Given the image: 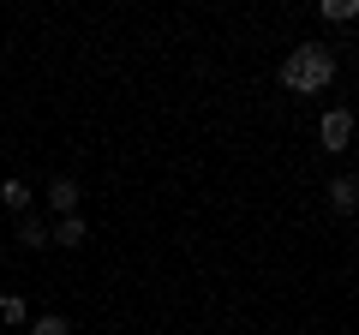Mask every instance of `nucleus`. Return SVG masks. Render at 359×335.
<instances>
[{
	"label": "nucleus",
	"instance_id": "39448f33",
	"mask_svg": "<svg viewBox=\"0 0 359 335\" xmlns=\"http://www.w3.org/2000/svg\"><path fill=\"white\" fill-rule=\"evenodd\" d=\"M18 245H25V252L54 245V240H48V221H42V216H18Z\"/></svg>",
	"mask_w": 359,
	"mask_h": 335
},
{
	"label": "nucleus",
	"instance_id": "f03ea898",
	"mask_svg": "<svg viewBox=\"0 0 359 335\" xmlns=\"http://www.w3.org/2000/svg\"><path fill=\"white\" fill-rule=\"evenodd\" d=\"M318 144L323 150H347V144H353V114H347V108H330V114L318 120Z\"/></svg>",
	"mask_w": 359,
	"mask_h": 335
},
{
	"label": "nucleus",
	"instance_id": "6e6552de",
	"mask_svg": "<svg viewBox=\"0 0 359 335\" xmlns=\"http://www.w3.org/2000/svg\"><path fill=\"white\" fill-rule=\"evenodd\" d=\"M318 13L330 18V25H353V18H359V0H323Z\"/></svg>",
	"mask_w": 359,
	"mask_h": 335
},
{
	"label": "nucleus",
	"instance_id": "f257e3e1",
	"mask_svg": "<svg viewBox=\"0 0 359 335\" xmlns=\"http://www.w3.org/2000/svg\"><path fill=\"white\" fill-rule=\"evenodd\" d=\"M282 84H287L294 96L330 90V84H335V54L323 48V42H299V48L282 60Z\"/></svg>",
	"mask_w": 359,
	"mask_h": 335
},
{
	"label": "nucleus",
	"instance_id": "0eeeda50",
	"mask_svg": "<svg viewBox=\"0 0 359 335\" xmlns=\"http://www.w3.org/2000/svg\"><path fill=\"white\" fill-rule=\"evenodd\" d=\"M0 204H6V210H18V216H30V186L13 174V180L0 186Z\"/></svg>",
	"mask_w": 359,
	"mask_h": 335
},
{
	"label": "nucleus",
	"instance_id": "20e7f679",
	"mask_svg": "<svg viewBox=\"0 0 359 335\" xmlns=\"http://www.w3.org/2000/svg\"><path fill=\"white\" fill-rule=\"evenodd\" d=\"M78 198H84V186L78 180H48V204H54V216H78Z\"/></svg>",
	"mask_w": 359,
	"mask_h": 335
},
{
	"label": "nucleus",
	"instance_id": "423d86ee",
	"mask_svg": "<svg viewBox=\"0 0 359 335\" xmlns=\"http://www.w3.org/2000/svg\"><path fill=\"white\" fill-rule=\"evenodd\" d=\"M48 240H60V245H84V240H90V221H84V216H60V221L48 228Z\"/></svg>",
	"mask_w": 359,
	"mask_h": 335
},
{
	"label": "nucleus",
	"instance_id": "9b49d317",
	"mask_svg": "<svg viewBox=\"0 0 359 335\" xmlns=\"http://www.w3.org/2000/svg\"><path fill=\"white\" fill-rule=\"evenodd\" d=\"M0 258H6V252H0Z\"/></svg>",
	"mask_w": 359,
	"mask_h": 335
},
{
	"label": "nucleus",
	"instance_id": "7ed1b4c3",
	"mask_svg": "<svg viewBox=\"0 0 359 335\" xmlns=\"http://www.w3.org/2000/svg\"><path fill=\"white\" fill-rule=\"evenodd\" d=\"M330 210H335V216H353V210H359V180H353V174H335V180H330Z\"/></svg>",
	"mask_w": 359,
	"mask_h": 335
},
{
	"label": "nucleus",
	"instance_id": "1a4fd4ad",
	"mask_svg": "<svg viewBox=\"0 0 359 335\" xmlns=\"http://www.w3.org/2000/svg\"><path fill=\"white\" fill-rule=\"evenodd\" d=\"M0 317L13 323V329H18V323H30V306H25V294H0Z\"/></svg>",
	"mask_w": 359,
	"mask_h": 335
},
{
	"label": "nucleus",
	"instance_id": "9d476101",
	"mask_svg": "<svg viewBox=\"0 0 359 335\" xmlns=\"http://www.w3.org/2000/svg\"><path fill=\"white\" fill-rule=\"evenodd\" d=\"M30 335H72V323H66V317H36Z\"/></svg>",
	"mask_w": 359,
	"mask_h": 335
}]
</instances>
